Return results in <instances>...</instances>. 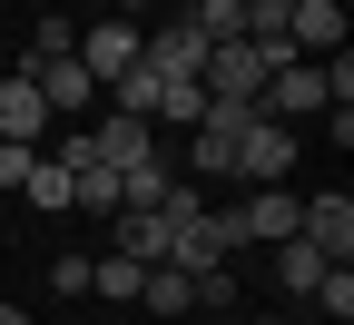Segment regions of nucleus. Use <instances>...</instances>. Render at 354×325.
Listing matches in <instances>:
<instances>
[{
	"instance_id": "dca6fc26",
	"label": "nucleus",
	"mask_w": 354,
	"mask_h": 325,
	"mask_svg": "<svg viewBox=\"0 0 354 325\" xmlns=\"http://www.w3.org/2000/svg\"><path fill=\"white\" fill-rule=\"evenodd\" d=\"M187 296H197V315H236V266H207V276H187Z\"/></svg>"
},
{
	"instance_id": "39448f33",
	"label": "nucleus",
	"mask_w": 354,
	"mask_h": 325,
	"mask_svg": "<svg viewBox=\"0 0 354 325\" xmlns=\"http://www.w3.org/2000/svg\"><path fill=\"white\" fill-rule=\"evenodd\" d=\"M138 39H148V30H128V20H88V30H79V50H69V60H79L88 79H99V89H109L118 69H138Z\"/></svg>"
},
{
	"instance_id": "f03ea898",
	"label": "nucleus",
	"mask_w": 354,
	"mask_h": 325,
	"mask_svg": "<svg viewBox=\"0 0 354 325\" xmlns=\"http://www.w3.org/2000/svg\"><path fill=\"white\" fill-rule=\"evenodd\" d=\"M197 89H207V99H246V109H256V89H266V50H256V39H216L207 69H197Z\"/></svg>"
},
{
	"instance_id": "4468645a",
	"label": "nucleus",
	"mask_w": 354,
	"mask_h": 325,
	"mask_svg": "<svg viewBox=\"0 0 354 325\" xmlns=\"http://www.w3.org/2000/svg\"><path fill=\"white\" fill-rule=\"evenodd\" d=\"M138 306H148V315H197V296H187V276H177V266H148Z\"/></svg>"
},
{
	"instance_id": "0eeeda50",
	"label": "nucleus",
	"mask_w": 354,
	"mask_h": 325,
	"mask_svg": "<svg viewBox=\"0 0 354 325\" xmlns=\"http://www.w3.org/2000/svg\"><path fill=\"white\" fill-rule=\"evenodd\" d=\"M295 207H305L295 188H256V197L227 207V217H236V237H246V247H256V237H266V247H286V237H295Z\"/></svg>"
},
{
	"instance_id": "6ab92c4d",
	"label": "nucleus",
	"mask_w": 354,
	"mask_h": 325,
	"mask_svg": "<svg viewBox=\"0 0 354 325\" xmlns=\"http://www.w3.org/2000/svg\"><path fill=\"white\" fill-rule=\"evenodd\" d=\"M315 306H325L335 325H354V266H325V276H315Z\"/></svg>"
},
{
	"instance_id": "ddd939ff",
	"label": "nucleus",
	"mask_w": 354,
	"mask_h": 325,
	"mask_svg": "<svg viewBox=\"0 0 354 325\" xmlns=\"http://www.w3.org/2000/svg\"><path fill=\"white\" fill-rule=\"evenodd\" d=\"M315 276H325V256L305 247V237H286V247H276V286H286V296H315Z\"/></svg>"
},
{
	"instance_id": "7ed1b4c3",
	"label": "nucleus",
	"mask_w": 354,
	"mask_h": 325,
	"mask_svg": "<svg viewBox=\"0 0 354 325\" xmlns=\"http://www.w3.org/2000/svg\"><path fill=\"white\" fill-rule=\"evenodd\" d=\"M295 237L315 247L325 266H344V256H354V197H344V188H325V197H305V207H295Z\"/></svg>"
},
{
	"instance_id": "a211bd4d",
	"label": "nucleus",
	"mask_w": 354,
	"mask_h": 325,
	"mask_svg": "<svg viewBox=\"0 0 354 325\" xmlns=\"http://www.w3.org/2000/svg\"><path fill=\"white\" fill-rule=\"evenodd\" d=\"M158 118H167V128H197V118H207V89H197V79H167Z\"/></svg>"
},
{
	"instance_id": "9b49d317",
	"label": "nucleus",
	"mask_w": 354,
	"mask_h": 325,
	"mask_svg": "<svg viewBox=\"0 0 354 325\" xmlns=\"http://www.w3.org/2000/svg\"><path fill=\"white\" fill-rule=\"evenodd\" d=\"M167 197H177V158H138V168L118 177V207H148V217H158Z\"/></svg>"
},
{
	"instance_id": "1a4fd4ad",
	"label": "nucleus",
	"mask_w": 354,
	"mask_h": 325,
	"mask_svg": "<svg viewBox=\"0 0 354 325\" xmlns=\"http://www.w3.org/2000/svg\"><path fill=\"white\" fill-rule=\"evenodd\" d=\"M138 60H148L158 79H197V69H207V39L177 20V30H148V39H138Z\"/></svg>"
},
{
	"instance_id": "6e6552de",
	"label": "nucleus",
	"mask_w": 354,
	"mask_h": 325,
	"mask_svg": "<svg viewBox=\"0 0 354 325\" xmlns=\"http://www.w3.org/2000/svg\"><path fill=\"white\" fill-rule=\"evenodd\" d=\"M30 79H39V99H50V118H88L99 109V79H88L79 60H39Z\"/></svg>"
},
{
	"instance_id": "393cba45",
	"label": "nucleus",
	"mask_w": 354,
	"mask_h": 325,
	"mask_svg": "<svg viewBox=\"0 0 354 325\" xmlns=\"http://www.w3.org/2000/svg\"><path fill=\"white\" fill-rule=\"evenodd\" d=\"M0 10H10V0H0Z\"/></svg>"
},
{
	"instance_id": "4be33fe9",
	"label": "nucleus",
	"mask_w": 354,
	"mask_h": 325,
	"mask_svg": "<svg viewBox=\"0 0 354 325\" xmlns=\"http://www.w3.org/2000/svg\"><path fill=\"white\" fill-rule=\"evenodd\" d=\"M0 325H30V315H20V306H0Z\"/></svg>"
},
{
	"instance_id": "f8f14e48",
	"label": "nucleus",
	"mask_w": 354,
	"mask_h": 325,
	"mask_svg": "<svg viewBox=\"0 0 354 325\" xmlns=\"http://www.w3.org/2000/svg\"><path fill=\"white\" fill-rule=\"evenodd\" d=\"M187 30L207 39V50H216V39H246V0H197V10H187Z\"/></svg>"
},
{
	"instance_id": "5701e85b",
	"label": "nucleus",
	"mask_w": 354,
	"mask_h": 325,
	"mask_svg": "<svg viewBox=\"0 0 354 325\" xmlns=\"http://www.w3.org/2000/svg\"><path fill=\"white\" fill-rule=\"evenodd\" d=\"M118 10H148V0H118Z\"/></svg>"
},
{
	"instance_id": "412c9836",
	"label": "nucleus",
	"mask_w": 354,
	"mask_h": 325,
	"mask_svg": "<svg viewBox=\"0 0 354 325\" xmlns=\"http://www.w3.org/2000/svg\"><path fill=\"white\" fill-rule=\"evenodd\" d=\"M30 158H39V148H10V138H0V188H10V197H20V177H30Z\"/></svg>"
},
{
	"instance_id": "20e7f679",
	"label": "nucleus",
	"mask_w": 354,
	"mask_h": 325,
	"mask_svg": "<svg viewBox=\"0 0 354 325\" xmlns=\"http://www.w3.org/2000/svg\"><path fill=\"white\" fill-rule=\"evenodd\" d=\"M39 128H50V99H39V79L20 60V69H0V138L10 148H39Z\"/></svg>"
},
{
	"instance_id": "2eb2a0df",
	"label": "nucleus",
	"mask_w": 354,
	"mask_h": 325,
	"mask_svg": "<svg viewBox=\"0 0 354 325\" xmlns=\"http://www.w3.org/2000/svg\"><path fill=\"white\" fill-rule=\"evenodd\" d=\"M20 197L59 217V207H69V168H59V158H30V177H20Z\"/></svg>"
},
{
	"instance_id": "f3484780",
	"label": "nucleus",
	"mask_w": 354,
	"mask_h": 325,
	"mask_svg": "<svg viewBox=\"0 0 354 325\" xmlns=\"http://www.w3.org/2000/svg\"><path fill=\"white\" fill-rule=\"evenodd\" d=\"M69 50H79V20H59V10L30 20V69H39V60H69Z\"/></svg>"
},
{
	"instance_id": "aec40b11",
	"label": "nucleus",
	"mask_w": 354,
	"mask_h": 325,
	"mask_svg": "<svg viewBox=\"0 0 354 325\" xmlns=\"http://www.w3.org/2000/svg\"><path fill=\"white\" fill-rule=\"evenodd\" d=\"M50 296H88V256H50Z\"/></svg>"
},
{
	"instance_id": "b1692460",
	"label": "nucleus",
	"mask_w": 354,
	"mask_h": 325,
	"mask_svg": "<svg viewBox=\"0 0 354 325\" xmlns=\"http://www.w3.org/2000/svg\"><path fill=\"white\" fill-rule=\"evenodd\" d=\"M246 325H276V315H246Z\"/></svg>"
},
{
	"instance_id": "423d86ee",
	"label": "nucleus",
	"mask_w": 354,
	"mask_h": 325,
	"mask_svg": "<svg viewBox=\"0 0 354 325\" xmlns=\"http://www.w3.org/2000/svg\"><path fill=\"white\" fill-rule=\"evenodd\" d=\"M88 148H99V168H138V158H158V118H128V109H99V128H88Z\"/></svg>"
},
{
	"instance_id": "9d476101",
	"label": "nucleus",
	"mask_w": 354,
	"mask_h": 325,
	"mask_svg": "<svg viewBox=\"0 0 354 325\" xmlns=\"http://www.w3.org/2000/svg\"><path fill=\"white\" fill-rule=\"evenodd\" d=\"M109 227H118V247H109V256H138V266H167V217H148V207H118Z\"/></svg>"
},
{
	"instance_id": "f257e3e1",
	"label": "nucleus",
	"mask_w": 354,
	"mask_h": 325,
	"mask_svg": "<svg viewBox=\"0 0 354 325\" xmlns=\"http://www.w3.org/2000/svg\"><path fill=\"white\" fill-rule=\"evenodd\" d=\"M286 168H295V128L256 109V118L236 128V177H256V188H286Z\"/></svg>"
}]
</instances>
